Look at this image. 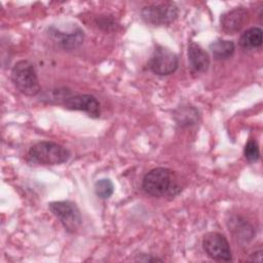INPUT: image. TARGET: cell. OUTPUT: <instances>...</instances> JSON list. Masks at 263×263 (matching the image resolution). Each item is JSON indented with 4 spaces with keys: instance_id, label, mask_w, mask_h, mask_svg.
I'll list each match as a JSON object with an SVG mask.
<instances>
[{
    "instance_id": "9c48e42d",
    "label": "cell",
    "mask_w": 263,
    "mask_h": 263,
    "mask_svg": "<svg viewBox=\"0 0 263 263\" xmlns=\"http://www.w3.org/2000/svg\"><path fill=\"white\" fill-rule=\"evenodd\" d=\"M249 21V12L243 7H236L226 11L220 17L221 29L226 34H235Z\"/></svg>"
},
{
    "instance_id": "2e32d148",
    "label": "cell",
    "mask_w": 263,
    "mask_h": 263,
    "mask_svg": "<svg viewBox=\"0 0 263 263\" xmlns=\"http://www.w3.org/2000/svg\"><path fill=\"white\" fill-rule=\"evenodd\" d=\"M114 192V185L110 179H100L95 183V193L102 199L109 198Z\"/></svg>"
},
{
    "instance_id": "e0dca14e",
    "label": "cell",
    "mask_w": 263,
    "mask_h": 263,
    "mask_svg": "<svg viewBox=\"0 0 263 263\" xmlns=\"http://www.w3.org/2000/svg\"><path fill=\"white\" fill-rule=\"evenodd\" d=\"M243 155L249 162H256L260 158V150L257 142L254 139H250L243 149Z\"/></svg>"
},
{
    "instance_id": "5bb4252c",
    "label": "cell",
    "mask_w": 263,
    "mask_h": 263,
    "mask_svg": "<svg viewBox=\"0 0 263 263\" xmlns=\"http://www.w3.org/2000/svg\"><path fill=\"white\" fill-rule=\"evenodd\" d=\"M263 41V33L262 30L258 27H253L245 31L240 38L239 44L245 49H254L259 48L262 45Z\"/></svg>"
},
{
    "instance_id": "6da1fadb",
    "label": "cell",
    "mask_w": 263,
    "mask_h": 263,
    "mask_svg": "<svg viewBox=\"0 0 263 263\" xmlns=\"http://www.w3.org/2000/svg\"><path fill=\"white\" fill-rule=\"evenodd\" d=\"M142 187L147 194L153 197L175 196L181 190L174 172L165 167H155L149 171L143 178Z\"/></svg>"
},
{
    "instance_id": "7c38bea8",
    "label": "cell",
    "mask_w": 263,
    "mask_h": 263,
    "mask_svg": "<svg viewBox=\"0 0 263 263\" xmlns=\"http://www.w3.org/2000/svg\"><path fill=\"white\" fill-rule=\"evenodd\" d=\"M227 225H228V228L230 229L229 231H231L234 237L239 241L242 240L248 242L254 236V229L252 225L240 217L232 216L228 220Z\"/></svg>"
},
{
    "instance_id": "3957f363",
    "label": "cell",
    "mask_w": 263,
    "mask_h": 263,
    "mask_svg": "<svg viewBox=\"0 0 263 263\" xmlns=\"http://www.w3.org/2000/svg\"><path fill=\"white\" fill-rule=\"evenodd\" d=\"M11 81L20 92L28 97L37 96L41 90L36 70L27 60L14 64L11 69Z\"/></svg>"
},
{
    "instance_id": "52a82bcc",
    "label": "cell",
    "mask_w": 263,
    "mask_h": 263,
    "mask_svg": "<svg viewBox=\"0 0 263 263\" xmlns=\"http://www.w3.org/2000/svg\"><path fill=\"white\" fill-rule=\"evenodd\" d=\"M202 248L206 255L216 261L229 262L232 252L227 238L220 232H209L203 236Z\"/></svg>"
},
{
    "instance_id": "8fae6325",
    "label": "cell",
    "mask_w": 263,
    "mask_h": 263,
    "mask_svg": "<svg viewBox=\"0 0 263 263\" xmlns=\"http://www.w3.org/2000/svg\"><path fill=\"white\" fill-rule=\"evenodd\" d=\"M188 61L191 69L196 73H204L208 71L211 60L209 53L196 42H190L188 45Z\"/></svg>"
},
{
    "instance_id": "9a60e30c",
    "label": "cell",
    "mask_w": 263,
    "mask_h": 263,
    "mask_svg": "<svg viewBox=\"0 0 263 263\" xmlns=\"http://www.w3.org/2000/svg\"><path fill=\"white\" fill-rule=\"evenodd\" d=\"M210 49L215 59L226 60L234 53L235 44L231 40L217 39L210 44Z\"/></svg>"
},
{
    "instance_id": "8992f818",
    "label": "cell",
    "mask_w": 263,
    "mask_h": 263,
    "mask_svg": "<svg viewBox=\"0 0 263 263\" xmlns=\"http://www.w3.org/2000/svg\"><path fill=\"white\" fill-rule=\"evenodd\" d=\"M148 65L154 74L166 76L176 72L179 66V60L177 54L170 48L158 45L153 50Z\"/></svg>"
},
{
    "instance_id": "d6986e66",
    "label": "cell",
    "mask_w": 263,
    "mask_h": 263,
    "mask_svg": "<svg viewBox=\"0 0 263 263\" xmlns=\"http://www.w3.org/2000/svg\"><path fill=\"white\" fill-rule=\"evenodd\" d=\"M134 260L135 261H141V262H156V261L161 262L162 261V259L154 257V256L149 255V254H139V255H137V258H135Z\"/></svg>"
},
{
    "instance_id": "277c9868",
    "label": "cell",
    "mask_w": 263,
    "mask_h": 263,
    "mask_svg": "<svg viewBox=\"0 0 263 263\" xmlns=\"http://www.w3.org/2000/svg\"><path fill=\"white\" fill-rule=\"evenodd\" d=\"M179 14V8L174 2H157L144 6L141 10L145 23L153 26H164L174 23Z\"/></svg>"
},
{
    "instance_id": "4fadbf2b",
    "label": "cell",
    "mask_w": 263,
    "mask_h": 263,
    "mask_svg": "<svg viewBox=\"0 0 263 263\" xmlns=\"http://www.w3.org/2000/svg\"><path fill=\"white\" fill-rule=\"evenodd\" d=\"M174 118L180 126H191L198 121V111L190 105H182L174 111Z\"/></svg>"
},
{
    "instance_id": "5b68a950",
    "label": "cell",
    "mask_w": 263,
    "mask_h": 263,
    "mask_svg": "<svg viewBox=\"0 0 263 263\" xmlns=\"http://www.w3.org/2000/svg\"><path fill=\"white\" fill-rule=\"evenodd\" d=\"M50 212L61 221L64 228L70 232H76L82 224L81 212L77 204L70 200H59L48 203Z\"/></svg>"
},
{
    "instance_id": "ba28073f",
    "label": "cell",
    "mask_w": 263,
    "mask_h": 263,
    "mask_svg": "<svg viewBox=\"0 0 263 263\" xmlns=\"http://www.w3.org/2000/svg\"><path fill=\"white\" fill-rule=\"evenodd\" d=\"M63 105L69 110L83 111L93 118L99 117L101 114L100 103L97 98L91 95H75L66 97Z\"/></svg>"
},
{
    "instance_id": "30bf717a",
    "label": "cell",
    "mask_w": 263,
    "mask_h": 263,
    "mask_svg": "<svg viewBox=\"0 0 263 263\" xmlns=\"http://www.w3.org/2000/svg\"><path fill=\"white\" fill-rule=\"evenodd\" d=\"M50 35L54 38V40L66 50H72L78 48L84 39L83 31L76 27L70 32H62L58 29L50 28Z\"/></svg>"
},
{
    "instance_id": "ac0fdd59",
    "label": "cell",
    "mask_w": 263,
    "mask_h": 263,
    "mask_svg": "<svg viewBox=\"0 0 263 263\" xmlns=\"http://www.w3.org/2000/svg\"><path fill=\"white\" fill-rule=\"evenodd\" d=\"M97 23H98V27H100L101 29H103L105 31H109L115 27L114 26L115 21H114V18H112L110 16H102V17L98 18Z\"/></svg>"
},
{
    "instance_id": "7a4b0ae2",
    "label": "cell",
    "mask_w": 263,
    "mask_h": 263,
    "mask_svg": "<svg viewBox=\"0 0 263 263\" xmlns=\"http://www.w3.org/2000/svg\"><path fill=\"white\" fill-rule=\"evenodd\" d=\"M28 160L32 163L41 165H57L67 162L70 158V152L62 145L41 141L33 145L28 151Z\"/></svg>"
}]
</instances>
